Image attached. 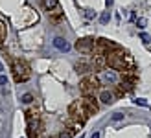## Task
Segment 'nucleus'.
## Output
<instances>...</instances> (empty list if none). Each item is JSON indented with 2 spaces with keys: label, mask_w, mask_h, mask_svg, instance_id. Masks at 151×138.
<instances>
[{
  "label": "nucleus",
  "mask_w": 151,
  "mask_h": 138,
  "mask_svg": "<svg viewBox=\"0 0 151 138\" xmlns=\"http://www.w3.org/2000/svg\"><path fill=\"white\" fill-rule=\"evenodd\" d=\"M79 138H85V136H83V134H79Z\"/></svg>",
  "instance_id": "26"
},
{
  "label": "nucleus",
  "mask_w": 151,
  "mask_h": 138,
  "mask_svg": "<svg viewBox=\"0 0 151 138\" xmlns=\"http://www.w3.org/2000/svg\"><path fill=\"white\" fill-rule=\"evenodd\" d=\"M48 17H50V20H54V22H61L63 20V9H61V6L50 9L48 11Z\"/></svg>",
  "instance_id": "9"
},
{
  "label": "nucleus",
  "mask_w": 151,
  "mask_h": 138,
  "mask_svg": "<svg viewBox=\"0 0 151 138\" xmlns=\"http://www.w3.org/2000/svg\"><path fill=\"white\" fill-rule=\"evenodd\" d=\"M76 72H78V74H87L88 70H92V65H87V63H83V61H81V63H76Z\"/></svg>",
  "instance_id": "11"
},
{
  "label": "nucleus",
  "mask_w": 151,
  "mask_h": 138,
  "mask_svg": "<svg viewBox=\"0 0 151 138\" xmlns=\"http://www.w3.org/2000/svg\"><path fill=\"white\" fill-rule=\"evenodd\" d=\"M101 134H100V131H96V133H92V136H90V138H100Z\"/></svg>",
  "instance_id": "23"
},
{
  "label": "nucleus",
  "mask_w": 151,
  "mask_h": 138,
  "mask_svg": "<svg viewBox=\"0 0 151 138\" xmlns=\"http://www.w3.org/2000/svg\"><path fill=\"white\" fill-rule=\"evenodd\" d=\"M140 41L144 42V44H149V42H151V37H149L147 33H140Z\"/></svg>",
  "instance_id": "19"
},
{
  "label": "nucleus",
  "mask_w": 151,
  "mask_h": 138,
  "mask_svg": "<svg viewBox=\"0 0 151 138\" xmlns=\"http://www.w3.org/2000/svg\"><path fill=\"white\" fill-rule=\"evenodd\" d=\"M100 20L103 22V24H105V22H109V20H111V11H103L101 17H100Z\"/></svg>",
  "instance_id": "16"
},
{
  "label": "nucleus",
  "mask_w": 151,
  "mask_h": 138,
  "mask_svg": "<svg viewBox=\"0 0 151 138\" xmlns=\"http://www.w3.org/2000/svg\"><path fill=\"white\" fill-rule=\"evenodd\" d=\"M0 85H2V87H4V85H7V78H6L4 74H0Z\"/></svg>",
  "instance_id": "22"
},
{
  "label": "nucleus",
  "mask_w": 151,
  "mask_h": 138,
  "mask_svg": "<svg viewBox=\"0 0 151 138\" xmlns=\"http://www.w3.org/2000/svg\"><path fill=\"white\" fill-rule=\"evenodd\" d=\"M100 101L105 103V105H111L112 101H114V94H112V92H109V90H103L101 96H100Z\"/></svg>",
  "instance_id": "10"
},
{
  "label": "nucleus",
  "mask_w": 151,
  "mask_h": 138,
  "mask_svg": "<svg viewBox=\"0 0 151 138\" xmlns=\"http://www.w3.org/2000/svg\"><path fill=\"white\" fill-rule=\"evenodd\" d=\"M146 22H147L146 19H138V20H137V26H138L140 29H144V28H146Z\"/></svg>",
  "instance_id": "20"
},
{
  "label": "nucleus",
  "mask_w": 151,
  "mask_h": 138,
  "mask_svg": "<svg viewBox=\"0 0 151 138\" xmlns=\"http://www.w3.org/2000/svg\"><path fill=\"white\" fill-rule=\"evenodd\" d=\"M33 94H32V92H26V94L24 96H22V103H24V105H29V103H32L33 101Z\"/></svg>",
  "instance_id": "14"
},
{
  "label": "nucleus",
  "mask_w": 151,
  "mask_h": 138,
  "mask_svg": "<svg viewBox=\"0 0 151 138\" xmlns=\"http://www.w3.org/2000/svg\"><path fill=\"white\" fill-rule=\"evenodd\" d=\"M11 72H13V79L15 83H26L32 78V70H29V65L22 59H13L11 61Z\"/></svg>",
  "instance_id": "1"
},
{
  "label": "nucleus",
  "mask_w": 151,
  "mask_h": 138,
  "mask_svg": "<svg viewBox=\"0 0 151 138\" xmlns=\"http://www.w3.org/2000/svg\"><path fill=\"white\" fill-rule=\"evenodd\" d=\"M105 57H107V65L111 68H114V70H125V66H127L125 59H127V55H125L124 50H120V48L111 50Z\"/></svg>",
  "instance_id": "3"
},
{
  "label": "nucleus",
  "mask_w": 151,
  "mask_h": 138,
  "mask_svg": "<svg viewBox=\"0 0 151 138\" xmlns=\"http://www.w3.org/2000/svg\"><path fill=\"white\" fill-rule=\"evenodd\" d=\"M81 103H83V107H85V111H87L88 116L96 114L98 109H100V105H98V101H96V98H94V96H83Z\"/></svg>",
  "instance_id": "6"
},
{
  "label": "nucleus",
  "mask_w": 151,
  "mask_h": 138,
  "mask_svg": "<svg viewBox=\"0 0 151 138\" xmlns=\"http://www.w3.org/2000/svg\"><path fill=\"white\" fill-rule=\"evenodd\" d=\"M42 6H44L46 11H50V9H54V7H57L59 2H57V0H42Z\"/></svg>",
  "instance_id": "12"
},
{
  "label": "nucleus",
  "mask_w": 151,
  "mask_h": 138,
  "mask_svg": "<svg viewBox=\"0 0 151 138\" xmlns=\"http://www.w3.org/2000/svg\"><path fill=\"white\" fill-rule=\"evenodd\" d=\"M74 48L79 53H94L96 50V39L92 37H83V39H78V42L74 44Z\"/></svg>",
  "instance_id": "5"
},
{
  "label": "nucleus",
  "mask_w": 151,
  "mask_h": 138,
  "mask_svg": "<svg viewBox=\"0 0 151 138\" xmlns=\"http://www.w3.org/2000/svg\"><path fill=\"white\" fill-rule=\"evenodd\" d=\"M52 42H54V46H55V48H57L59 52H68V50L72 48L70 42L66 41V39H63V37H55V39L52 41Z\"/></svg>",
  "instance_id": "8"
},
{
  "label": "nucleus",
  "mask_w": 151,
  "mask_h": 138,
  "mask_svg": "<svg viewBox=\"0 0 151 138\" xmlns=\"http://www.w3.org/2000/svg\"><path fill=\"white\" fill-rule=\"evenodd\" d=\"M100 79L96 78L94 74H90V75H85V78L81 79L79 83V90H81V94L83 96H94L98 90H100Z\"/></svg>",
  "instance_id": "4"
},
{
  "label": "nucleus",
  "mask_w": 151,
  "mask_h": 138,
  "mask_svg": "<svg viewBox=\"0 0 151 138\" xmlns=\"http://www.w3.org/2000/svg\"><path fill=\"white\" fill-rule=\"evenodd\" d=\"M134 105H140V107H147L149 103H147V99H144V98H138V99H134Z\"/></svg>",
  "instance_id": "18"
},
{
  "label": "nucleus",
  "mask_w": 151,
  "mask_h": 138,
  "mask_svg": "<svg viewBox=\"0 0 151 138\" xmlns=\"http://www.w3.org/2000/svg\"><path fill=\"white\" fill-rule=\"evenodd\" d=\"M68 114H70V120H72V129L76 131L78 127H81L85 121L88 120V114L85 111L81 101H74L70 107H68Z\"/></svg>",
  "instance_id": "2"
},
{
  "label": "nucleus",
  "mask_w": 151,
  "mask_h": 138,
  "mask_svg": "<svg viewBox=\"0 0 151 138\" xmlns=\"http://www.w3.org/2000/svg\"><path fill=\"white\" fill-rule=\"evenodd\" d=\"M6 35H7V29H6V24L2 20H0V44L4 42V39H6Z\"/></svg>",
  "instance_id": "13"
},
{
  "label": "nucleus",
  "mask_w": 151,
  "mask_h": 138,
  "mask_svg": "<svg viewBox=\"0 0 151 138\" xmlns=\"http://www.w3.org/2000/svg\"><path fill=\"white\" fill-rule=\"evenodd\" d=\"M124 116H125L124 112H114V114L111 116V120H112V121H120V120H124Z\"/></svg>",
  "instance_id": "17"
},
{
  "label": "nucleus",
  "mask_w": 151,
  "mask_h": 138,
  "mask_svg": "<svg viewBox=\"0 0 151 138\" xmlns=\"http://www.w3.org/2000/svg\"><path fill=\"white\" fill-rule=\"evenodd\" d=\"M41 127H42V125H41L39 120L28 121V129H26V131H28V136H29V138H39V136H41V131H42Z\"/></svg>",
  "instance_id": "7"
},
{
  "label": "nucleus",
  "mask_w": 151,
  "mask_h": 138,
  "mask_svg": "<svg viewBox=\"0 0 151 138\" xmlns=\"http://www.w3.org/2000/svg\"><path fill=\"white\" fill-rule=\"evenodd\" d=\"M85 17H87V19H94V17H96V11L87 9V11H85Z\"/></svg>",
  "instance_id": "21"
},
{
  "label": "nucleus",
  "mask_w": 151,
  "mask_h": 138,
  "mask_svg": "<svg viewBox=\"0 0 151 138\" xmlns=\"http://www.w3.org/2000/svg\"><path fill=\"white\" fill-rule=\"evenodd\" d=\"M72 134H74V129L70 127V129H66V131H63L59 134V138H72Z\"/></svg>",
  "instance_id": "15"
},
{
  "label": "nucleus",
  "mask_w": 151,
  "mask_h": 138,
  "mask_svg": "<svg viewBox=\"0 0 151 138\" xmlns=\"http://www.w3.org/2000/svg\"><path fill=\"white\" fill-rule=\"evenodd\" d=\"M112 2H114V0H105V4H107V6H109V7H111V6H112Z\"/></svg>",
  "instance_id": "24"
},
{
  "label": "nucleus",
  "mask_w": 151,
  "mask_h": 138,
  "mask_svg": "<svg viewBox=\"0 0 151 138\" xmlns=\"http://www.w3.org/2000/svg\"><path fill=\"white\" fill-rule=\"evenodd\" d=\"M4 70H6V68H4V65H2V63H0V74H2Z\"/></svg>",
  "instance_id": "25"
}]
</instances>
